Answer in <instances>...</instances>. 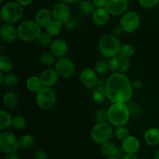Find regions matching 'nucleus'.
<instances>
[{
    "label": "nucleus",
    "instance_id": "nucleus-1",
    "mask_svg": "<svg viewBox=\"0 0 159 159\" xmlns=\"http://www.w3.org/2000/svg\"><path fill=\"white\" fill-rule=\"evenodd\" d=\"M107 98L113 103L126 102L131 99L134 93L132 82L124 74H112L106 81Z\"/></svg>",
    "mask_w": 159,
    "mask_h": 159
},
{
    "label": "nucleus",
    "instance_id": "nucleus-2",
    "mask_svg": "<svg viewBox=\"0 0 159 159\" xmlns=\"http://www.w3.org/2000/svg\"><path fill=\"white\" fill-rule=\"evenodd\" d=\"M130 116V109L124 102L113 103L108 110V121L115 127L126 125Z\"/></svg>",
    "mask_w": 159,
    "mask_h": 159
},
{
    "label": "nucleus",
    "instance_id": "nucleus-3",
    "mask_svg": "<svg viewBox=\"0 0 159 159\" xmlns=\"http://www.w3.org/2000/svg\"><path fill=\"white\" fill-rule=\"evenodd\" d=\"M41 33V26L34 20H25L17 27L18 38L24 42L37 40Z\"/></svg>",
    "mask_w": 159,
    "mask_h": 159
},
{
    "label": "nucleus",
    "instance_id": "nucleus-4",
    "mask_svg": "<svg viewBox=\"0 0 159 159\" xmlns=\"http://www.w3.org/2000/svg\"><path fill=\"white\" fill-rule=\"evenodd\" d=\"M121 44L117 37L113 34L103 35L99 41V50L107 58H111L120 53Z\"/></svg>",
    "mask_w": 159,
    "mask_h": 159
},
{
    "label": "nucleus",
    "instance_id": "nucleus-5",
    "mask_svg": "<svg viewBox=\"0 0 159 159\" xmlns=\"http://www.w3.org/2000/svg\"><path fill=\"white\" fill-rule=\"evenodd\" d=\"M23 9L21 5L16 2H9L3 5L0 10L1 20L6 23H16L21 20Z\"/></svg>",
    "mask_w": 159,
    "mask_h": 159
},
{
    "label": "nucleus",
    "instance_id": "nucleus-6",
    "mask_svg": "<svg viewBox=\"0 0 159 159\" xmlns=\"http://www.w3.org/2000/svg\"><path fill=\"white\" fill-rule=\"evenodd\" d=\"M56 102L57 95L51 87L43 86L36 93V102L42 110H51L54 107Z\"/></svg>",
    "mask_w": 159,
    "mask_h": 159
},
{
    "label": "nucleus",
    "instance_id": "nucleus-7",
    "mask_svg": "<svg viewBox=\"0 0 159 159\" xmlns=\"http://www.w3.org/2000/svg\"><path fill=\"white\" fill-rule=\"evenodd\" d=\"M113 136V129L110 124L107 122L97 123L93 127L90 133V137L93 142L102 144L110 141Z\"/></svg>",
    "mask_w": 159,
    "mask_h": 159
},
{
    "label": "nucleus",
    "instance_id": "nucleus-8",
    "mask_svg": "<svg viewBox=\"0 0 159 159\" xmlns=\"http://www.w3.org/2000/svg\"><path fill=\"white\" fill-rule=\"evenodd\" d=\"M19 140L11 132L4 131L0 134V150L2 153L11 154L16 153L18 148Z\"/></svg>",
    "mask_w": 159,
    "mask_h": 159
},
{
    "label": "nucleus",
    "instance_id": "nucleus-9",
    "mask_svg": "<svg viewBox=\"0 0 159 159\" xmlns=\"http://www.w3.org/2000/svg\"><path fill=\"white\" fill-rule=\"evenodd\" d=\"M141 23L139 15L136 12L129 11L125 12L120 20V25L125 33H133L138 29Z\"/></svg>",
    "mask_w": 159,
    "mask_h": 159
},
{
    "label": "nucleus",
    "instance_id": "nucleus-10",
    "mask_svg": "<svg viewBox=\"0 0 159 159\" xmlns=\"http://www.w3.org/2000/svg\"><path fill=\"white\" fill-rule=\"evenodd\" d=\"M55 70L58 75L65 79H69L75 72V65L70 58L66 57L57 58L55 62Z\"/></svg>",
    "mask_w": 159,
    "mask_h": 159
},
{
    "label": "nucleus",
    "instance_id": "nucleus-11",
    "mask_svg": "<svg viewBox=\"0 0 159 159\" xmlns=\"http://www.w3.org/2000/svg\"><path fill=\"white\" fill-rule=\"evenodd\" d=\"M51 11L54 20L59 22L62 25H65L70 20L71 9L67 3L60 1L53 6Z\"/></svg>",
    "mask_w": 159,
    "mask_h": 159
},
{
    "label": "nucleus",
    "instance_id": "nucleus-12",
    "mask_svg": "<svg viewBox=\"0 0 159 159\" xmlns=\"http://www.w3.org/2000/svg\"><path fill=\"white\" fill-rule=\"evenodd\" d=\"M110 70L115 74H124L130 68V61L120 54L110 58L108 61Z\"/></svg>",
    "mask_w": 159,
    "mask_h": 159
},
{
    "label": "nucleus",
    "instance_id": "nucleus-13",
    "mask_svg": "<svg viewBox=\"0 0 159 159\" xmlns=\"http://www.w3.org/2000/svg\"><path fill=\"white\" fill-rule=\"evenodd\" d=\"M97 75L96 71L93 68H85L81 71L79 79L82 84L85 88L93 89L97 86L98 82H99V79Z\"/></svg>",
    "mask_w": 159,
    "mask_h": 159
},
{
    "label": "nucleus",
    "instance_id": "nucleus-14",
    "mask_svg": "<svg viewBox=\"0 0 159 159\" xmlns=\"http://www.w3.org/2000/svg\"><path fill=\"white\" fill-rule=\"evenodd\" d=\"M101 153L107 158L116 157L121 159L125 155V152L122 147H117L115 143L108 141L101 144Z\"/></svg>",
    "mask_w": 159,
    "mask_h": 159
},
{
    "label": "nucleus",
    "instance_id": "nucleus-15",
    "mask_svg": "<svg viewBox=\"0 0 159 159\" xmlns=\"http://www.w3.org/2000/svg\"><path fill=\"white\" fill-rule=\"evenodd\" d=\"M128 7L127 0H107L105 8L110 15L119 16L125 13Z\"/></svg>",
    "mask_w": 159,
    "mask_h": 159
},
{
    "label": "nucleus",
    "instance_id": "nucleus-16",
    "mask_svg": "<svg viewBox=\"0 0 159 159\" xmlns=\"http://www.w3.org/2000/svg\"><path fill=\"white\" fill-rule=\"evenodd\" d=\"M0 37L3 41L7 43L13 42L18 37L17 29L10 23H2L0 26Z\"/></svg>",
    "mask_w": 159,
    "mask_h": 159
},
{
    "label": "nucleus",
    "instance_id": "nucleus-17",
    "mask_svg": "<svg viewBox=\"0 0 159 159\" xmlns=\"http://www.w3.org/2000/svg\"><path fill=\"white\" fill-rule=\"evenodd\" d=\"M68 51V46L66 41L62 39H56L53 40L50 45V51L56 58H61L66 55Z\"/></svg>",
    "mask_w": 159,
    "mask_h": 159
},
{
    "label": "nucleus",
    "instance_id": "nucleus-18",
    "mask_svg": "<svg viewBox=\"0 0 159 159\" xmlns=\"http://www.w3.org/2000/svg\"><path fill=\"white\" fill-rule=\"evenodd\" d=\"M58 73L56 70L51 69V68L43 70L40 75L43 86L52 87L55 85L58 81Z\"/></svg>",
    "mask_w": 159,
    "mask_h": 159
},
{
    "label": "nucleus",
    "instance_id": "nucleus-19",
    "mask_svg": "<svg viewBox=\"0 0 159 159\" xmlns=\"http://www.w3.org/2000/svg\"><path fill=\"white\" fill-rule=\"evenodd\" d=\"M53 20L54 18H53L52 11L47 8H41L36 12L35 21L41 27H46Z\"/></svg>",
    "mask_w": 159,
    "mask_h": 159
},
{
    "label": "nucleus",
    "instance_id": "nucleus-20",
    "mask_svg": "<svg viewBox=\"0 0 159 159\" xmlns=\"http://www.w3.org/2000/svg\"><path fill=\"white\" fill-rule=\"evenodd\" d=\"M121 147L125 153L135 154L140 148V141L136 137L129 135L122 141Z\"/></svg>",
    "mask_w": 159,
    "mask_h": 159
},
{
    "label": "nucleus",
    "instance_id": "nucleus-21",
    "mask_svg": "<svg viewBox=\"0 0 159 159\" xmlns=\"http://www.w3.org/2000/svg\"><path fill=\"white\" fill-rule=\"evenodd\" d=\"M110 15L106 8H96L93 16V21L96 25L99 26H105L109 21Z\"/></svg>",
    "mask_w": 159,
    "mask_h": 159
},
{
    "label": "nucleus",
    "instance_id": "nucleus-22",
    "mask_svg": "<svg viewBox=\"0 0 159 159\" xmlns=\"http://www.w3.org/2000/svg\"><path fill=\"white\" fill-rule=\"evenodd\" d=\"M2 103L8 110H14L19 105V99L12 92H6L2 96Z\"/></svg>",
    "mask_w": 159,
    "mask_h": 159
},
{
    "label": "nucleus",
    "instance_id": "nucleus-23",
    "mask_svg": "<svg viewBox=\"0 0 159 159\" xmlns=\"http://www.w3.org/2000/svg\"><path fill=\"white\" fill-rule=\"evenodd\" d=\"M144 141L150 146L159 144V129L157 127H151L148 129L144 134Z\"/></svg>",
    "mask_w": 159,
    "mask_h": 159
},
{
    "label": "nucleus",
    "instance_id": "nucleus-24",
    "mask_svg": "<svg viewBox=\"0 0 159 159\" xmlns=\"http://www.w3.org/2000/svg\"><path fill=\"white\" fill-rule=\"evenodd\" d=\"M92 97L93 101L97 104H101L105 102L107 98V93L106 86L104 85H97L93 89L92 93Z\"/></svg>",
    "mask_w": 159,
    "mask_h": 159
},
{
    "label": "nucleus",
    "instance_id": "nucleus-25",
    "mask_svg": "<svg viewBox=\"0 0 159 159\" xmlns=\"http://www.w3.org/2000/svg\"><path fill=\"white\" fill-rule=\"evenodd\" d=\"M12 117L10 113L6 110H2L0 111V130L5 131L12 127Z\"/></svg>",
    "mask_w": 159,
    "mask_h": 159
},
{
    "label": "nucleus",
    "instance_id": "nucleus-26",
    "mask_svg": "<svg viewBox=\"0 0 159 159\" xmlns=\"http://www.w3.org/2000/svg\"><path fill=\"white\" fill-rule=\"evenodd\" d=\"M96 6L93 4V1L89 0H82L79 2V9L82 14L86 16L93 15L94 11L96 10Z\"/></svg>",
    "mask_w": 159,
    "mask_h": 159
},
{
    "label": "nucleus",
    "instance_id": "nucleus-27",
    "mask_svg": "<svg viewBox=\"0 0 159 159\" xmlns=\"http://www.w3.org/2000/svg\"><path fill=\"white\" fill-rule=\"evenodd\" d=\"M26 87L29 91L37 93L43 87L40 77L31 76V77L28 78L27 81H26Z\"/></svg>",
    "mask_w": 159,
    "mask_h": 159
},
{
    "label": "nucleus",
    "instance_id": "nucleus-28",
    "mask_svg": "<svg viewBox=\"0 0 159 159\" xmlns=\"http://www.w3.org/2000/svg\"><path fill=\"white\" fill-rule=\"evenodd\" d=\"M35 144L34 138L30 134H24L21 136L19 139V145L21 149L28 150L34 147Z\"/></svg>",
    "mask_w": 159,
    "mask_h": 159
},
{
    "label": "nucleus",
    "instance_id": "nucleus-29",
    "mask_svg": "<svg viewBox=\"0 0 159 159\" xmlns=\"http://www.w3.org/2000/svg\"><path fill=\"white\" fill-rule=\"evenodd\" d=\"M13 68L12 61L9 56L2 54L0 56V71L4 73H9Z\"/></svg>",
    "mask_w": 159,
    "mask_h": 159
},
{
    "label": "nucleus",
    "instance_id": "nucleus-30",
    "mask_svg": "<svg viewBox=\"0 0 159 159\" xmlns=\"http://www.w3.org/2000/svg\"><path fill=\"white\" fill-rule=\"evenodd\" d=\"M61 23L56 21V20H53L52 22H51V23L45 27V29H46V32L48 33L50 35H51L53 37V36H56L57 35V34H59V33L61 30Z\"/></svg>",
    "mask_w": 159,
    "mask_h": 159
},
{
    "label": "nucleus",
    "instance_id": "nucleus-31",
    "mask_svg": "<svg viewBox=\"0 0 159 159\" xmlns=\"http://www.w3.org/2000/svg\"><path fill=\"white\" fill-rule=\"evenodd\" d=\"M129 135H130V130L127 127H125V125L116 127V128L113 130V136L119 141H122Z\"/></svg>",
    "mask_w": 159,
    "mask_h": 159
},
{
    "label": "nucleus",
    "instance_id": "nucleus-32",
    "mask_svg": "<svg viewBox=\"0 0 159 159\" xmlns=\"http://www.w3.org/2000/svg\"><path fill=\"white\" fill-rule=\"evenodd\" d=\"M40 61L43 65H51L55 64L56 57L51 51H43L40 56Z\"/></svg>",
    "mask_w": 159,
    "mask_h": 159
},
{
    "label": "nucleus",
    "instance_id": "nucleus-33",
    "mask_svg": "<svg viewBox=\"0 0 159 159\" xmlns=\"http://www.w3.org/2000/svg\"><path fill=\"white\" fill-rule=\"evenodd\" d=\"M120 55L124 56L126 58H130L133 57L135 54V49L131 44L129 43H125V44L121 45L120 50Z\"/></svg>",
    "mask_w": 159,
    "mask_h": 159
},
{
    "label": "nucleus",
    "instance_id": "nucleus-34",
    "mask_svg": "<svg viewBox=\"0 0 159 159\" xmlns=\"http://www.w3.org/2000/svg\"><path fill=\"white\" fill-rule=\"evenodd\" d=\"M19 83V79L16 75L13 74H7L6 75L5 77L4 82H3V85L6 88H14Z\"/></svg>",
    "mask_w": 159,
    "mask_h": 159
},
{
    "label": "nucleus",
    "instance_id": "nucleus-35",
    "mask_svg": "<svg viewBox=\"0 0 159 159\" xmlns=\"http://www.w3.org/2000/svg\"><path fill=\"white\" fill-rule=\"evenodd\" d=\"M26 126V120L21 115H16L12 117V127L16 130H23Z\"/></svg>",
    "mask_w": 159,
    "mask_h": 159
},
{
    "label": "nucleus",
    "instance_id": "nucleus-36",
    "mask_svg": "<svg viewBox=\"0 0 159 159\" xmlns=\"http://www.w3.org/2000/svg\"><path fill=\"white\" fill-rule=\"evenodd\" d=\"M94 118L97 123H103L108 121V110L103 108L98 109L94 114Z\"/></svg>",
    "mask_w": 159,
    "mask_h": 159
},
{
    "label": "nucleus",
    "instance_id": "nucleus-37",
    "mask_svg": "<svg viewBox=\"0 0 159 159\" xmlns=\"http://www.w3.org/2000/svg\"><path fill=\"white\" fill-rule=\"evenodd\" d=\"M94 70L98 75H104L107 73V71L110 70L108 62H106L104 61H99L95 65Z\"/></svg>",
    "mask_w": 159,
    "mask_h": 159
},
{
    "label": "nucleus",
    "instance_id": "nucleus-38",
    "mask_svg": "<svg viewBox=\"0 0 159 159\" xmlns=\"http://www.w3.org/2000/svg\"><path fill=\"white\" fill-rule=\"evenodd\" d=\"M37 41L41 45L42 47H48L50 46L52 43V36L50 35L48 33H41L40 37L37 39Z\"/></svg>",
    "mask_w": 159,
    "mask_h": 159
},
{
    "label": "nucleus",
    "instance_id": "nucleus-39",
    "mask_svg": "<svg viewBox=\"0 0 159 159\" xmlns=\"http://www.w3.org/2000/svg\"><path fill=\"white\" fill-rule=\"evenodd\" d=\"M139 3L144 9H152L158 6L159 0H139Z\"/></svg>",
    "mask_w": 159,
    "mask_h": 159
},
{
    "label": "nucleus",
    "instance_id": "nucleus-40",
    "mask_svg": "<svg viewBox=\"0 0 159 159\" xmlns=\"http://www.w3.org/2000/svg\"><path fill=\"white\" fill-rule=\"evenodd\" d=\"M34 159H48V155L43 150H37L34 153Z\"/></svg>",
    "mask_w": 159,
    "mask_h": 159
},
{
    "label": "nucleus",
    "instance_id": "nucleus-41",
    "mask_svg": "<svg viewBox=\"0 0 159 159\" xmlns=\"http://www.w3.org/2000/svg\"><path fill=\"white\" fill-rule=\"evenodd\" d=\"M124 33V29L121 27L120 25H118V26H116L114 28H113V34H113V35L118 37H120V36L122 35Z\"/></svg>",
    "mask_w": 159,
    "mask_h": 159
},
{
    "label": "nucleus",
    "instance_id": "nucleus-42",
    "mask_svg": "<svg viewBox=\"0 0 159 159\" xmlns=\"http://www.w3.org/2000/svg\"><path fill=\"white\" fill-rule=\"evenodd\" d=\"M96 8H105L107 0H92Z\"/></svg>",
    "mask_w": 159,
    "mask_h": 159
},
{
    "label": "nucleus",
    "instance_id": "nucleus-43",
    "mask_svg": "<svg viewBox=\"0 0 159 159\" xmlns=\"http://www.w3.org/2000/svg\"><path fill=\"white\" fill-rule=\"evenodd\" d=\"M132 85H133L134 88L137 89H141L143 87V83L140 79H134V82H132Z\"/></svg>",
    "mask_w": 159,
    "mask_h": 159
},
{
    "label": "nucleus",
    "instance_id": "nucleus-44",
    "mask_svg": "<svg viewBox=\"0 0 159 159\" xmlns=\"http://www.w3.org/2000/svg\"><path fill=\"white\" fill-rule=\"evenodd\" d=\"M16 1L19 4L21 5L23 7H24V6H30V5L32 4L34 0H16Z\"/></svg>",
    "mask_w": 159,
    "mask_h": 159
},
{
    "label": "nucleus",
    "instance_id": "nucleus-45",
    "mask_svg": "<svg viewBox=\"0 0 159 159\" xmlns=\"http://www.w3.org/2000/svg\"><path fill=\"white\" fill-rule=\"evenodd\" d=\"M121 159H138L137 155L135 154H128V153H126L124 155V156Z\"/></svg>",
    "mask_w": 159,
    "mask_h": 159
},
{
    "label": "nucleus",
    "instance_id": "nucleus-46",
    "mask_svg": "<svg viewBox=\"0 0 159 159\" xmlns=\"http://www.w3.org/2000/svg\"><path fill=\"white\" fill-rule=\"evenodd\" d=\"M4 159H20L18 155L16 153H11V154H7L6 155Z\"/></svg>",
    "mask_w": 159,
    "mask_h": 159
},
{
    "label": "nucleus",
    "instance_id": "nucleus-47",
    "mask_svg": "<svg viewBox=\"0 0 159 159\" xmlns=\"http://www.w3.org/2000/svg\"><path fill=\"white\" fill-rule=\"evenodd\" d=\"M65 27H66L68 30H72L75 28V23H73L72 21H71V20H69V21L65 24Z\"/></svg>",
    "mask_w": 159,
    "mask_h": 159
},
{
    "label": "nucleus",
    "instance_id": "nucleus-48",
    "mask_svg": "<svg viewBox=\"0 0 159 159\" xmlns=\"http://www.w3.org/2000/svg\"><path fill=\"white\" fill-rule=\"evenodd\" d=\"M60 1L67 3V4H75V3L80 2L82 0H60Z\"/></svg>",
    "mask_w": 159,
    "mask_h": 159
},
{
    "label": "nucleus",
    "instance_id": "nucleus-49",
    "mask_svg": "<svg viewBox=\"0 0 159 159\" xmlns=\"http://www.w3.org/2000/svg\"><path fill=\"white\" fill-rule=\"evenodd\" d=\"M5 77H6V75H4V72L1 71V72H0V85H3V82H4V80H5Z\"/></svg>",
    "mask_w": 159,
    "mask_h": 159
},
{
    "label": "nucleus",
    "instance_id": "nucleus-50",
    "mask_svg": "<svg viewBox=\"0 0 159 159\" xmlns=\"http://www.w3.org/2000/svg\"><path fill=\"white\" fill-rule=\"evenodd\" d=\"M154 157H155V159H159V149L158 151H156V152L155 153Z\"/></svg>",
    "mask_w": 159,
    "mask_h": 159
},
{
    "label": "nucleus",
    "instance_id": "nucleus-51",
    "mask_svg": "<svg viewBox=\"0 0 159 159\" xmlns=\"http://www.w3.org/2000/svg\"><path fill=\"white\" fill-rule=\"evenodd\" d=\"M107 159H120V158H116V157H110V158H107Z\"/></svg>",
    "mask_w": 159,
    "mask_h": 159
}]
</instances>
